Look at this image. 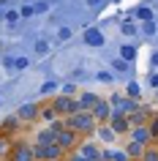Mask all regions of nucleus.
Segmentation results:
<instances>
[{"mask_svg": "<svg viewBox=\"0 0 158 161\" xmlns=\"http://www.w3.org/2000/svg\"><path fill=\"white\" fill-rule=\"evenodd\" d=\"M66 126L71 128V131H76V134H93L98 123L93 118V112H76L71 118H66Z\"/></svg>", "mask_w": 158, "mask_h": 161, "instance_id": "1", "label": "nucleus"}, {"mask_svg": "<svg viewBox=\"0 0 158 161\" xmlns=\"http://www.w3.org/2000/svg\"><path fill=\"white\" fill-rule=\"evenodd\" d=\"M52 109L57 112V115L71 118V115H76V112H79V101H76V98H71V96H60V98H55V101H52Z\"/></svg>", "mask_w": 158, "mask_h": 161, "instance_id": "2", "label": "nucleus"}, {"mask_svg": "<svg viewBox=\"0 0 158 161\" xmlns=\"http://www.w3.org/2000/svg\"><path fill=\"white\" fill-rule=\"evenodd\" d=\"M63 156V147L57 142L55 145H35L33 147V158H41V161H55Z\"/></svg>", "mask_w": 158, "mask_h": 161, "instance_id": "3", "label": "nucleus"}, {"mask_svg": "<svg viewBox=\"0 0 158 161\" xmlns=\"http://www.w3.org/2000/svg\"><path fill=\"white\" fill-rule=\"evenodd\" d=\"M109 128L115 131V134H125V131H131V123L125 118L123 112H112V118H109Z\"/></svg>", "mask_w": 158, "mask_h": 161, "instance_id": "4", "label": "nucleus"}, {"mask_svg": "<svg viewBox=\"0 0 158 161\" xmlns=\"http://www.w3.org/2000/svg\"><path fill=\"white\" fill-rule=\"evenodd\" d=\"M76 142H79V134H76V131H71V128H63V131L57 134V145L63 147V150L76 147Z\"/></svg>", "mask_w": 158, "mask_h": 161, "instance_id": "5", "label": "nucleus"}, {"mask_svg": "<svg viewBox=\"0 0 158 161\" xmlns=\"http://www.w3.org/2000/svg\"><path fill=\"white\" fill-rule=\"evenodd\" d=\"M131 142H139V145H150V128L147 126H133L131 128Z\"/></svg>", "mask_w": 158, "mask_h": 161, "instance_id": "6", "label": "nucleus"}, {"mask_svg": "<svg viewBox=\"0 0 158 161\" xmlns=\"http://www.w3.org/2000/svg\"><path fill=\"white\" fill-rule=\"evenodd\" d=\"M93 118H95V123H104V120L112 118V109H109L106 101H98L95 107H93Z\"/></svg>", "mask_w": 158, "mask_h": 161, "instance_id": "7", "label": "nucleus"}, {"mask_svg": "<svg viewBox=\"0 0 158 161\" xmlns=\"http://www.w3.org/2000/svg\"><path fill=\"white\" fill-rule=\"evenodd\" d=\"M98 101L101 98L95 93H82L79 96V112H93V107H95Z\"/></svg>", "mask_w": 158, "mask_h": 161, "instance_id": "8", "label": "nucleus"}, {"mask_svg": "<svg viewBox=\"0 0 158 161\" xmlns=\"http://www.w3.org/2000/svg\"><path fill=\"white\" fill-rule=\"evenodd\" d=\"M38 115H41V109H38L35 104H25V107H19V112H17L19 120H35Z\"/></svg>", "mask_w": 158, "mask_h": 161, "instance_id": "9", "label": "nucleus"}, {"mask_svg": "<svg viewBox=\"0 0 158 161\" xmlns=\"http://www.w3.org/2000/svg\"><path fill=\"white\" fill-rule=\"evenodd\" d=\"M144 147H147V145H139V142H128L125 153H128V158H136V161H142V156H144Z\"/></svg>", "mask_w": 158, "mask_h": 161, "instance_id": "10", "label": "nucleus"}, {"mask_svg": "<svg viewBox=\"0 0 158 161\" xmlns=\"http://www.w3.org/2000/svg\"><path fill=\"white\" fill-rule=\"evenodd\" d=\"M84 44H90V47H101V44H104V36H101V30L90 27V30L84 33Z\"/></svg>", "mask_w": 158, "mask_h": 161, "instance_id": "11", "label": "nucleus"}, {"mask_svg": "<svg viewBox=\"0 0 158 161\" xmlns=\"http://www.w3.org/2000/svg\"><path fill=\"white\" fill-rule=\"evenodd\" d=\"M11 161H33V147L17 145V150H14V158H11Z\"/></svg>", "mask_w": 158, "mask_h": 161, "instance_id": "12", "label": "nucleus"}, {"mask_svg": "<svg viewBox=\"0 0 158 161\" xmlns=\"http://www.w3.org/2000/svg\"><path fill=\"white\" fill-rule=\"evenodd\" d=\"M120 58H123L125 63H131V60H136V49H133L131 44H125L123 49H120Z\"/></svg>", "mask_w": 158, "mask_h": 161, "instance_id": "13", "label": "nucleus"}, {"mask_svg": "<svg viewBox=\"0 0 158 161\" xmlns=\"http://www.w3.org/2000/svg\"><path fill=\"white\" fill-rule=\"evenodd\" d=\"M133 14H136V19H142V22H153V11H150L147 6H142V8H136Z\"/></svg>", "mask_w": 158, "mask_h": 161, "instance_id": "14", "label": "nucleus"}, {"mask_svg": "<svg viewBox=\"0 0 158 161\" xmlns=\"http://www.w3.org/2000/svg\"><path fill=\"white\" fill-rule=\"evenodd\" d=\"M142 161H158V147H155V145H147V147H144Z\"/></svg>", "mask_w": 158, "mask_h": 161, "instance_id": "15", "label": "nucleus"}, {"mask_svg": "<svg viewBox=\"0 0 158 161\" xmlns=\"http://www.w3.org/2000/svg\"><path fill=\"white\" fill-rule=\"evenodd\" d=\"M128 123H131V128H133V126H144V112H142V109H136V112L131 115V118H128Z\"/></svg>", "mask_w": 158, "mask_h": 161, "instance_id": "16", "label": "nucleus"}, {"mask_svg": "<svg viewBox=\"0 0 158 161\" xmlns=\"http://www.w3.org/2000/svg\"><path fill=\"white\" fill-rule=\"evenodd\" d=\"M82 156H84L87 161H98V158H101V156H98V150H95V147H90V145H87V147L82 150Z\"/></svg>", "mask_w": 158, "mask_h": 161, "instance_id": "17", "label": "nucleus"}, {"mask_svg": "<svg viewBox=\"0 0 158 161\" xmlns=\"http://www.w3.org/2000/svg\"><path fill=\"white\" fill-rule=\"evenodd\" d=\"M104 161H131V158H128V153H106Z\"/></svg>", "mask_w": 158, "mask_h": 161, "instance_id": "18", "label": "nucleus"}, {"mask_svg": "<svg viewBox=\"0 0 158 161\" xmlns=\"http://www.w3.org/2000/svg\"><path fill=\"white\" fill-rule=\"evenodd\" d=\"M139 85H136V82H131V85H128V98H139Z\"/></svg>", "mask_w": 158, "mask_h": 161, "instance_id": "19", "label": "nucleus"}, {"mask_svg": "<svg viewBox=\"0 0 158 161\" xmlns=\"http://www.w3.org/2000/svg\"><path fill=\"white\" fill-rule=\"evenodd\" d=\"M147 128H150V139H155V136H158V118H155V120H150V126H147Z\"/></svg>", "mask_w": 158, "mask_h": 161, "instance_id": "20", "label": "nucleus"}, {"mask_svg": "<svg viewBox=\"0 0 158 161\" xmlns=\"http://www.w3.org/2000/svg\"><path fill=\"white\" fill-rule=\"evenodd\" d=\"M57 38H60V41H68V38H71V30H68V27H60Z\"/></svg>", "mask_w": 158, "mask_h": 161, "instance_id": "21", "label": "nucleus"}, {"mask_svg": "<svg viewBox=\"0 0 158 161\" xmlns=\"http://www.w3.org/2000/svg\"><path fill=\"white\" fill-rule=\"evenodd\" d=\"M17 19H19V11H8V14H6V22H8V25H14Z\"/></svg>", "mask_w": 158, "mask_h": 161, "instance_id": "22", "label": "nucleus"}, {"mask_svg": "<svg viewBox=\"0 0 158 161\" xmlns=\"http://www.w3.org/2000/svg\"><path fill=\"white\" fill-rule=\"evenodd\" d=\"M112 66H115V71H125L128 63H125V60H112Z\"/></svg>", "mask_w": 158, "mask_h": 161, "instance_id": "23", "label": "nucleus"}, {"mask_svg": "<svg viewBox=\"0 0 158 161\" xmlns=\"http://www.w3.org/2000/svg\"><path fill=\"white\" fill-rule=\"evenodd\" d=\"M55 115H57V112L52 109V107H46V109L41 112V118H46V120H55Z\"/></svg>", "mask_w": 158, "mask_h": 161, "instance_id": "24", "label": "nucleus"}, {"mask_svg": "<svg viewBox=\"0 0 158 161\" xmlns=\"http://www.w3.org/2000/svg\"><path fill=\"white\" fill-rule=\"evenodd\" d=\"M112 136H115V131H112V128H101V139H112Z\"/></svg>", "mask_w": 158, "mask_h": 161, "instance_id": "25", "label": "nucleus"}, {"mask_svg": "<svg viewBox=\"0 0 158 161\" xmlns=\"http://www.w3.org/2000/svg\"><path fill=\"white\" fill-rule=\"evenodd\" d=\"M33 14H35V8H33V6H25V8L19 11V17H33Z\"/></svg>", "mask_w": 158, "mask_h": 161, "instance_id": "26", "label": "nucleus"}, {"mask_svg": "<svg viewBox=\"0 0 158 161\" xmlns=\"http://www.w3.org/2000/svg\"><path fill=\"white\" fill-rule=\"evenodd\" d=\"M46 49H49V44H46V41H38V44H35V52H38V55H44Z\"/></svg>", "mask_w": 158, "mask_h": 161, "instance_id": "27", "label": "nucleus"}, {"mask_svg": "<svg viewBox=\"0 0 158 161\" xmlns=\"http://www.w3.org/2000/svg\"><path fill=\"white\" fill-rule=\"evenodd\" d=\"M98 79H101V82H112V76H109L106 71H101V74H98Z\"/></svg>", "mask_w": 158, "mask_h": 161, "instance_id": "28", "label": "nucleus"}, {"mask_svg": "<svg viewBox=\"0 0 158 161\" xmlns=\"http://www.w3.org/2000/svg\"><path fill=\"white\" fill-rule=\"evenodd\" d=\"M14 66H17V68H25V66H27V60H25V58H19V60H14Z\"/></svg>", "mask_w": 158, "mask_h": 161, "instance_id": "29", "label": "nucleus"}, {"mask_svg": "<svg viewBox=\"0 0 158 161\" xmlns=\"http://www.w3.org/2000/svg\"><path fill=\"white\" fill-rule=\"evenodd\" d=\"M150 85H153V87L158 90V74H153V76H150Z\"/></svg>", "mask_w": 158, "mask_h": 161, "instance_id": "30", "label": "nucleus"}, {"mask_svg": "<svg viewBox=\"0 0 158 161\" xmlns=\"http://www.w3.org/2000/svg\"><path fill=\"white\" fill-rule=\"evenodd\" d=\"M71 161H87V158H84V156H74Z\"/></svg>", "mask_w": 158, "mask_h": 161, "instance_id": "31", "label": "nucleus"}, {"mask_svg": "<svg viewBox=\"0 0 158 161\" xmlns=\"http://www.w3.org/2000/svg\"><path fill=\"white\" fill-rule=\"evenodd\" d=\"M153 66H158V52H155V55H153Z\"/></svg>", "mask_w": 158, "mask_h": 161, "instance_id": "32", "label": "nucleus"}, {"mask_svg": "<svg viewBox=\"0 0 158 161\" xmlns=\"http://www.w3.org/2000/svg\"><path fill=\"white\" fill-rule=\"evenodd\" d=\"M55 161H63V158H55Z\"/></svg>", "mask_w": 158, "mask_h": 161, "instance_id": "33", "label": "nucleus"}]
</instances>
